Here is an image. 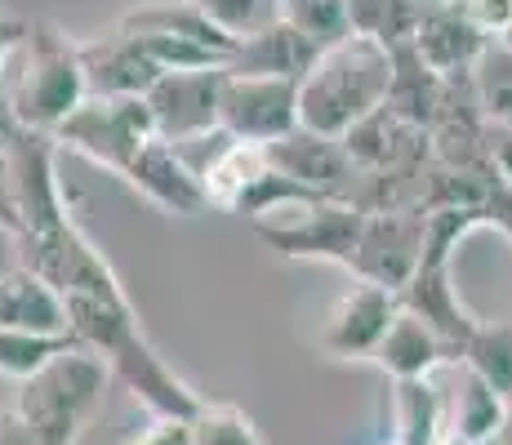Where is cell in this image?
<instances>
[{"instance_id": "cell-1", "label": "cell", "mask_w": 512, "mask_h": 445, "mask_svg": "<svg viewBox=\"0 0 512 445\" xmlns=\"http://www.w3.org/2000/svg\"><path fill=\"white\" fill-rule=\"evenodd\" d=\"M63 303H67V316H72V334L90 352L103 356L112 379L125 383L134 392V401H143L152 410V419H196L205 397L192 392V383L179 379L161 361V352L147 343L130 294L125 290L76 294V299H63Z\"/></svg>"}, {"instance_id": "cell-2", "label": "cell", "mask_w": 512, "mask_h": 445, "mask_svg": "<svg viewBox=\"0 0 512 445\" xmlns=\"http://www.w3.org/2000/svg\"><path fill=\"white\" fill-rule=\"evenodd\" d=\"M392 76H397L392 49L366 36H348L321 49V58L299 85V125L312 134L343 138L352 125H361L388 103Z\"/></svg>"}, {"instance_id": "cell-3", "label": "cell", "mask_w": 512, "mask_h": 445, "mask_svg": "<svg viewBox=\"0 0 512 445\" xmlns=\"http://www.w3.org/2000/svg\"><path fill=\"white\" fill-rule=\"evenodd\" d=\"M112 383V370L98 352L81 348L54 356L41 374L18 383V419L36 432L45 445H76L81 432L103 410V392Z\"/></svg>"}, {"instance_id": "cell-4", "label": "cell", "mask_w": 512, "mask_h": 445, "mask_svg": "<svg viewBox=\"0 0 512 445\" xmlns=\"http://www.w3.org/2000/svg\"><path fill=\"white\" fill-rule=\"evenodd\" d=\"M90 98L81 63V41L67 36L54 18H32V36H27V67L23 81L14 89L18 116L27 130L58 134V125Z\"/></svg>"}, {"instance_id": "cell-5", "label": "cell", "mask_w": 512, "mask_h": 445, "mask_svg": "<svg viewBox=\"0 0 512 445\" xmlns=\"http://www.w3.org/2000/svg\"><path fill=\"white\" fill-rule=\"evenodd\" d=\"M58 147L76 152L85 161L103 165L107 174L125 178L139 152L156 138L147 98H85L63 125H58Z\"/></svg>"}, {"instance_id": "cell-6", "label": "cell", "mask_w": 512, "mask_h": 445, "mask_svg": "<svg viewBox=\"0 0 512 445\" xmlns=\"http://www.w3.org/2000/svg\"><path fill=\"white\" fill-rule=\"evenodd\" d=\"M361 227H366V210H357L348 201H321V205H303L299 219L254 223V232L281 259H321V263H339L352 272Z\"/></svg>"}, {"instance_id": "cell-7", "label": "cell", "mask_w": 512, "mask_h": 445, "mask_svg": "<svg viewBox=\"0 0 512 445\" xmlns=\"http://www.w3.org/2000/svg\"><path fill=\"white\" fill-rule=\"evenodd\" d=\"M223 81L228 72H165L147 94L156 138L192 147L201 138L223 134Z\"/></svg>"}, {"instance_id": "cell-8", "label": "cell", "mask_w": 512, "mask_h": 445, "mask_svg": "<svg viewBox=\"0 0 512 445\" xmlns=\"http://www.w3.org/2000/svg\"><path fill=\"white\" fill-rule=\"evenodd\" d=\"M58 152H63V147H58L54 134L27 130L14 143V152L5 156L9 187H14V205H18V219H23V236H18V241L54 232L58 223L72 219L63 183H58Z\"/></svg>"}, {"instance_id": "cell-9", "label": "cell", "mask_w": 512, "mask_h": 445, "mask_svg": "<svg viewBox=\"0 0 512 445\" xmlns=\"http://www.w3.org/2000/svg\"><path fill=\"white\" fill-rule=\"evenodd\" d=\"M299 85L272 76H228L223 81V134L272 147L299 125Z\"/></svg>"}, {"instance_id": "cell-10", "label": "cell", "mask_w": 512, "mask_h": 445, "mask_svg": "<svg viewBox=\"0 0 512 445\" xmlns=\"http://www.w3.org/2000/svg\"><path fill=\"white\" fill-rule=\"evenodd\" d=\"M423 241H428V214L423 210L366 214L352 276L370 285H388V290L401 294L423 263Z\"/></svg>"}, {"instance_id": "cell-11", "label": "cell", "mask_w": 512, "mask_h": 445, "mask_svg": "<svg viewBox=\"0 0 512 445\" xmlns=\"http://www.w3.org/2000/svg\"><path fill=\"white\" fill-rule=\"evenodd\" d=\"M401 316V294L388 285L357 281L339 303L330 308L326 325H321V352L334 361H361V356L379 352V343L388 339L392 321Z\"/></svg>"}, {"instance_id": "cell-12", "label": "cell", "mask_w": 512, "mask_h": 445, "mask_svg": "<svg viewBox=\"0 0 512 445\" xmlns=\"http://www.w3.org/2000/svg\"><path fill=\"white\" fill-rule=\"evenodd\" d=\"M268 161H272V170L294 178V183L308 187V192L321 196V201H348L352 205V192H357V183H361V170L352 165L343 138H326V134H312V130H294V134H285L281 143H272Z\"/></svg>"}, {"instance_id": "cell-13", "label": "cell", "mask_w": 512, "mask_h": 445, "mask_svg": "<svg viewBox=\"0 0 512 445\" xmlns=\"http://www.w3.org/2000/svg\"><path fill=\"white\" fill-rule=\"evenodd\" d=\"M352 165L361 174H401V170H419L432 165V134L410 125L406 116H397L388 103L379 112H370L361 125H352L343 134Z\"/></svg>"}, {"instance_id": "cell-14", "label": "cell", "mask_w": 512, "mask_h": 445, "mask_svg": "<svg viewBox=\"0 0 512 445\" xmlns=\"http://www.w3.org/2000/svg\"><path fill=\"white\" fill-rule=\"evenodd\" d=\"M81 63H85L90 98H147L152 85L165 76L152 63V54L143 49L139 36L121 32V27L81 41Z\"/></svg>"}, {"instance_id": "cell-15", "label": "cell", "mask_w": 512, "mask_h": 445, "mask_svg": "<svg viewBox=\"0 0 512 445\" xmlns=\"http://www.w3.org/2000/svg\"><path fill=\"white\" fill-rule=\"evenodd\" d=\"M419 58L441 76V81H459V76H477V67L490 54V36L455 5H432L423 9L415 41Z\"/></svg>"}, {"instance_id": "cell-16", "label": "cell", "mask_w": 512, "mask_h": 445, "mask_svg": "<svg viewBox=\"0 0 512 445\" xmlns=\"http://www.w3.org/2000/svg\"><path fill=\"white\" fill-rule=\"evenodd\" d=\"M121 183H130L143 201H152L156 210L174 214V219H187V214L210 210V196H205L201 174L183 161L179 147L161 143V138H152V143L143 147L139 161L130 165V174H125Z\"/></svg>"}, {"instance_id": "cell-17", "label": "cell", "mask_w": 512, "mask_h": 445, "mask_svg": "<svg viewBox=\"0 0 512 445\" xmlns=\"http://www.w3.org/2000/svg\"><path fill=\"white\" fill-rule=\"evenodd\" d=\"M401 308L415 312L419 321H428L432 330L450 343L455 361L464 356L468 339L481 325L477 316L464 308V299L455 294V285H450V263H419V272L410 276V285L401 290Z\"/></svg>"}, {"instance_id": "cell-18", "label": "cell", "mask_w": 512, "mask_h": 445, "mask_svg": "<svg viewBox=\"0 0 512 445\" xmlns=\"http://www.w3.org/2000/svg\"><path fill=\"white\" fill-rule=\"evenodd\" d=\"M321 58V45L308 41L299 27L281 23L263 27L259 36L236 45L228 76H272V81H303L312 72V63Z\"/></svg>"}, {"instance_id": "cell-19", "label": "cell", "mask_w": 512, "mask_h": 445, "mask_svg": "<svg viewBox=\"0 0 512 445\" xmlns=\"http://www.w3.org/2000/svg\"><path fill=\"white\" fill-rule=\"evenodd\" d=\"M0 330L32 334H72V316L54 285L32 267H14L0 276Z\"/></svg>"}, {"instance_id": "cell-20", "label": "cell", "mask_w": 512, "mask_h": 445, "mask_svg": "<svg viewBox=\"0 0 512 445\" xmlns=\"http://www.w3.org/2000/svg\"><path fill=\"white\" fill-rule=\"evenodd\" d=\"M446 361H455L450 343L441 339L428 321H419V316L406 312V308H401V316L392 321V330H388V339H383L379 352H374V365H379V370H388L397 383L432 379V374H437V365H446Z\"/></svg>"}, {"instance_id": "cell-21", "label": "cell", "mask_w": 512, "mask_h": 445, "mask_svg": "<svg viewBox=\"0 0 512 445\" xmlns=\"http://www.w3.org/2000/svg\"><path fill=\"white\" fill-rule=\"evenodd\" d=\"M192 170L201 174L205 196H210L214 210L236 214L241 196L250 192V187L272 170V161H268V147H259V143H241V138H228V134H223V138H219V147L210 152V161L192 165Z\"/></svg>"}, {"instance_id": "cell-22", "label": "cell", "mask_w": 512, "mask_h": 445, "mask_svg": "<svg viewBox=\"0 0 512 445\" xmlns=\"http://www.w3.org/2000/svg\"><path fill=\"white\" fill-rule=\"evenodd\" d=\"M450 437V401L432 379H406L392 388V441L441 445Z\"/></svg>"}, {"instance_id": "cell-23", "label": "cell", "mask_w": 512, "mask_h": 445, "mask_svg": "<svg viewBox=\"0 0 512 445\" xmlns=\"http://www.w3.org/2000/svg\"><path fill=\"white\" fill-rule=\"evenodd\" d=\"M116 27H125L130 36H183V41H196V45H210L219 54H236V41L223 36L192 0H147V5L130 9Z\"/></svg>"}, {"instance_id": "cell-24", "label": "cell", "mask_w": 512, "mask_h": 445, "mask_svg": "<svg viewBox=\"0 0 512 445\" xmlns=\"http://www.w3.org/2000/svg\"><path fill=\"white\" fill-rule=\"evenodd\" d=\"M504 419H508L504 392H495L486 379H477L472 370H464V379H459V397L450 401V437H459L468 445L499 441Z\"/></svg>"}, {"instance_id": "cell-25", "label": "cell", "mask_w": 512, "mask_h": 445, "mask_svg": "<svg viewBox=\"0 0 512 445\" xmlns=\"http://www.w3.org/2000/svg\"><path fill=\"white\" fill-rule=\"evenodd\" d=\"M352 36L379 41L383 49H401L415 41L423 5L419 0H348Z\"/></svg>"}, {"instance_id": "cell-26", "label": "cell", "mask_w": 512, "mask_h": 445, "mask_svg": "<svg viewBox=\"0 0 512 445\" xmlns=\"http://www.w3.org/2000/svg\"><path fill=\"white\" fill-rule=\"evenodd\" d=\"M81 348L76 334H32V330H0V374L5 379L27 383L32 374H41L54 356Z\"/></svg>"}, {"instance_id": "cell-27", "label": "cell", "mask_w": 512, "mask_h": 445, "mask_svg": "<svg viewBox=\"0 0 512 445\" xmlns=\"http://www.w3.org/2000/svg\"><path fill=\"white\" fill-rule=\"evenodd\" d=\"M459 361H464V370H472L477 379H486L495 392L512 397V321H504V325L481 321Z\"/></svg>"}, {"instance_id": "cell-28", "label": "cell", "mask_w": 512, "mask_h": 445, "mask_svg": "<svg viewBox=\"0 0 512 445\" xmlns=\"http://www.w3.org/2000/svg\"><path fill=\"white\" fill-rule=\"evenodd\" d=\"M281 18L290 27H299V32L308 36V41H317L321 49L352 36L348 0H281Z\"/></svg>"}, {"instance_id": "cell-29", "label": "cell", "mask_w": 512, "mask_h": 445, "mask_svg": "<svg viewBox=\"0 0 512 445\" xmlns=\"http://www.w3.org/2000/svg\"><path fill=\"white\" fill-rule=\"evenodd\" d=\"M192 5L236 45L259 36L263 27L281 23V0H192Z\"/></svg>"}, {"instance_id": "cell-30", "label": "cell", "mask_w": 512, "mask_h": 445, "mask_svg": "<svg viewBox=\"0 0 512 445\" xmlns=\"http://www.w3.org/2000/svg\"><path fill=\"white\" fill-rule=\"evenodd\" d=\"M192 445H268L254 419L232 401H205L192 419Z\"/></svg>"}, {"instance_id": "cell-31", "label": "cell", "mask_w": 512, "mask_h": 445, "mask_svg": "<svg viewBox=\"0 0 512 445\" xmlns=\"http://www.w3.org/2000/svg\"><path fill=\"white\" fill-rule=\"evenodd\" d=\"M459 9L481 27L486 36H504L512 32V0H459Z\"/></svg>"}, {"instance_id": "cell-32", "label": "cell", "mask_w": 512, "mask_h": 445, "mask_svg": "<svg viewBox=\"0 0 512 445\" xmlns=\"http://www.w3.org/2000/svg\"><path fill=\"white\" fill-rule=\"evenodd\" d=\"M112 445H192V419H152L143 432Z\"/></svg>"}, {"instance_id": "cell-33", "label": "cell", "mask_w": 512, "mask_h": 445, "mask_svg": "<svg viewBox=\"0 0 512 445\" xmlns=\"http://www.w3.org/2000/svg\"><path fill=\"white\" fill-rule=\"evenodd\" d=\"M23 134H27V125H23V116H18L14 94H9V89H0V161L14 152V143Z\"/></svg>"}, {"instance_id": "cell-34", "label": "cell", "mask_w": 512, "mask_h": 445, "mask_svg": "<svg viewBox=\"0 0 512 445\" xmlns=\"http://www.w3.org/2000/svg\"><path fill=\"white\" fill-rule=\"evenodd\" d=\"M27 36H32V18L9 14V9L0 5V67H5V58L14 54L18 45H27Z\"/></svg>"}, {"instance_id": "cell-35", "label": "cell", "mask_w": 512, "mask_h": 445, "mask_svg": "<svg viewBox=\"0 0 512 445\" xmlns=\"http://www.w3.org/2000/svg\"><path fill=\"white\" fill-rule=\"evenodd\" d=\"M0 445H45V441L18 419V410H0Z\"/></svg>"}, {"instance_id": "cell-36", "label": "cell", "mask_w": 512, "mask_h": 445, "mask_svg": "<svg viewBox=\"0 0 512 445\" xmlns=\"http://www.w3.org/2000/svg\"><path fill=\"white\" fill-rule=\"evenodd\" d=\"M0 227L9 236H23V219H18V205H14V187H9V170L0 161Z\"/></svg>"}, {"instance_id": "cell-37", "label": "cell", "mask_w": 512, "mask_h": 445, "mask_svg": "<svg viewBox=\"0 0 512 445\" xmlns=\"http://www.w3.org/2000/svg\"><path fill=\"white\" fill-rule=\"evenodd\" d=\"M499 445H512V397H508V419H504V432H499Z\"/></svg>"}, {"instance_id": "cell-38", "label": "cell", "mask_w": 512, "mask_h": 445, "mask_svg": "<svg viewBox=\"0 0 512 445\" xmlns=\"http://www.w3.org/2000/svg\"><path fill=\"white\" fill-rule=\"evenodd\" d=\"M423 9H432V5H455V0H419Z\"/></svg>"}, {"instance_id": "cell-39", "label": "cell", "mask_w": 512, "mask_h": 445, "mask_svg": "<svg viewBox=\"0 0 512 445\" xmlns=\"http://www.w3.org/2000/svg\"><path fill=\"white\" fill-rule=\"evenodd\" d=\"M441 445H468V441H459V437H446ZM486 445H499V441H486Z\"/></svg>"}, {"instance_id": "cell-40", "label": "cell", "mask_w": 512, "mask_h": 445, "mask_svg": "<svg viewBox=\"0 0 512 445\" xmlns=\"http://www.w3.org/2000/svg\"><path fill=\"white\" fill-rule=\"evenodd\" d=\"M374 445H397V441H374Z\"/></svg>"}]
</instances>
